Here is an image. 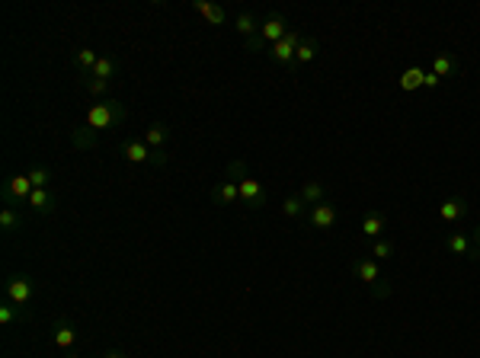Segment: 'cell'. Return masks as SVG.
<instances>
[{"label": "cell", "instance_id": "7c38bea8", "mask_svg": "<svg viewBox=\"0 0 480 358\" xmlns=\"http://www.w3.org/2000/svg\"><path fill=\"white\" fill-rule=\"evenodd\" d=\"M445 247L452 249L455 256H464V259H477V249H474V240L467 234H461V230H455V234L445 237Z\"/></svg>", "mask_w": 480, "mask_h": 358}, {"label": "cell", "instance_id": "44dd1931", "mask_svg": "<svg viewBox=\"0 0 480 358\" xmlns=\"http://www.w3.org/2000/svg\"><path fill=\"white\" fill-rule=\"evenodd\" d=\"M298 195H301V199H304V205H307V208L327 199V195H324V186H320L317 179H307L304 186H301V192H298Z\"/></svg>", "mask_w": 480, "mask_h": 358}, {"label": "cell", "instance_id": "7402d4cb", "mask_svg": "<svg viewBox=\"0 0 480 358\" xmlns=\"http://www.w3.org/2000/svg\"><path fill=\"white\" fill-rule=\"evenodd\" d=\"M26 317H29V314L20 307V304H13V301H7L4 307H0V323H4V326H13L16 320H26Z\"/></svg>", "mask_w": 480, "mask_h": 358}, {"label": "cell", "instance_id": "1f68e13d", "mask_svg": "<svg viewBox=\"0 0 480 358\" xmlns=\"http://www.w3.org/2000/svg\"><path fill=\"white\" fill-rule=\"evenodd\" d=\"M471 240H474V249H477V256H480V224H477V228H474Z\"/></svg>", "mask_w": 480, "mask_h": 358}, {"label": "cell", "instance_id": "4dcf8cb0", "mask_svg": "<svg viewBox=\"0 0 480 358\" xmlns=\"http://www.w3.org/2000/svg\"><path fill=\"white\" fill-rule=\"evenodd\" d=\"M438 83H442V77H436L432 70H429V74H423V87H426V90H436Z\"/></svg>", "mask_w": 480, "mask_h": 358}, {"label": "cell", "instance_id": "cb8c5ba5", "mask_svg": "<svg viewBox=\"0 0 480 358\" xmlns=\"http://www.w3.org/2000/svg\"><path fill=\"white\" fill-rule=\"evenodd\" d=\"M97 61H99V55L93 49H87V45H84V49H77V68H80V74H84V77L97 68Z\"/></svg>", "mask_w": 480, "mask_h": 358}, {"label": "cell", "instance_id": "8992f818", "mask_svg": "<svg viewBox=\"0 0 480 358\" xmlns=\"http://www.w3.org/2000/svg\"><path fill=\"white\" fill-rule=\"evenodd\" d=\"M336 218H340V211H336V205L327 199L307 208V224H311L314 230H330L336 224Z\"/></svg>", "mask_w": 480, "mask_h": 358}, {"label": "cell", "instance_id": "ba28073f", "mask_svg": "<svg viewBox=\"0 0 480 358\" xmlns=\"http://www.w3.org/2000/svg\"><path fill=\"white\" fill-rule=\"evenodd\" d=\"M288 35V20L282 13H269L263 23H259V39L269 42V45H276V42H282Z\"/></svg>", "mask_w": 480, "mask_h": 358}, {"label": "cell", "instance_id": "ac0fdd59", "mask_svg": "<svg viewBox=\"0 0 480 358\" xmlns=\"http://www.w3.org/2000/svg\"><path fill=\"white\" fill-rule=\"evenodd\" d=\"M455 70H458V61H455V55H448V51H436V58H432V74L436 77H452Z\"/></svg>", "mask_w": 480, "mask_h": 358}, {"label": "cell", "instance_id": "7a4b0ae2", "mask_svg": "<svg viewBox=\"0 0 480 358\" xmlns=\"http://www.w3.org/2000/svg\"><path fill=\"white\" fill-rule=\"evenodd\" d=\"M228 176L237 179V192H240V202L244 205H250L253 211H259V208L266 205V189L259 179H253L250 173H247L244 160H234V163L228 166Z\"/></svg>", "mask_w": 480, "mask_h": 358}, {"label": "cell", "instance_id": "6da1fadb", "mask_svg": "<svg viewBox=\"0 0 480 358\" xmlns=\"http://www.w3.org/2000/svg\"><path fill=\"white\" fill-rule=\"evenodd\" d=\"M125 116H128V109L122 103H97L84 116V128L74 131V144L77 147H90V141H93L90 135L112 128V125H118V122H125Z\"/></svg>", "mask_w": 480, "mask_h": 358}, {"label": "cell", "instance_id": "9c48e42d", "mask_svg": "<svg viewBox=\"0 0 480 358\" xmlns=\"http://www.w3.org/2000/svg\"><path fill=\"white\" fill-rule=\"evenodd\" d=\"M32 278L29 276H10L7 278V301L20 304V307H26L29 301H32Z\"/></svg>", "mask_w": 480, "mask_h": 358}, {"label": "cell", "instance_id": "277c9868", "mask_svg": "<svg viewBox=\"0 0 480 358\" xmlns=\"http://www.w3.org/2000/svg\"><path fill=\"white\" fill-rule=\"evenodd\" d=\"M298 45H301L298 29H288L285 39L276 42V45H269V49H266V55H269L276 64H285V68L292 70V68H295V51H298Z\"/></svg>", "mask_w": 480, "mask_h": 358}, {"label": "cell", "instance_id": "9a60e30c", "mask_svg": "<svg viewBox=\"0 0 480 358\" xmlns=\"http://www.w3.org/2000/svg\"><path fill=\"white\" fill-rule=\"evenodd\" d=\"M26 205L32 208L35 214H51L55 211V205H58V199L49 192V189H32V195H29Z\"/></svg>", "mask_w": 480, "mask_h": 358}, {"label": "cell", "instance_id": "4fadbf2b", "mask_svg": "<svg viewBox=\"0 0 480 358\" xmlns=\"http://www.w3.org/2000/svg\"><path fill=\"white\" fill-rule=\"evenodd\" d=\"M167 135H170V128H167V125H164V122H154L151 128L144 131V138H141V141H144V144L151 147V151H157V154H167Z\"/></svg>", "mask_w": 480, "mask_h": 358}, {"label": "cell", "instance_id": "d6986e66", "mask_svg": "<svg viewBox=\"0 0 480 358\" xmlns=\"http://www.w3.org/2000/svg\"><path fill=\"white\" fill-rule=\"evenodd\" d=\"M362 234L369 237V240H378V237L384 234V214H378V211L365 214L362 218Z\"/></svg>", "mask_w": 480, "mask_h": 358}, {"label": "cell", "instance_id": "8fae6325", "mask_svg": "<svg viewBox=\"0 0 480 358\" xmlns=\"http://www.w3.org/2000/svg\"><path fill=\"white\" fill-rule=\"evenodd\" d=\"M192 10L199 16H205V20H209V26H224V23H228L224 7H218V4H211V0H192Z\"/></svg>", "mask_w": 480, "mask_h": 358}, {"label": "cell", "instance_id": "d6a6232c", "mask_svg": "<svg viewBox=\"0 0 480 358\" xmlns=\"http://www.w3.org/2000/svg\"><path fill=\"white\" fill-rule=\"evenodd\" d=\"M103 358H125V352H116V349H109Z\"/></svg>", "mask_w": 480, "mask_h": 358}, {"label": "cell", "instance_id": "ffe728a7", "mask_svg": "<svg viewBox=\"0 0 480 358\" xmlns=\"http://www.w3.org/2000/svg\"><path fill=\"white\" fill-rule=\"evenodd\" d=\"M74 342H77V330L70 323H55V345L58 349H74Z\"/></svg>", "mask_w": 480, "mask_h": 358}, {"label": "cell", "instance_id": "4316f807", "mask_svg": "<svg viewBox=\"0 0 480 358\" xmlns=\"http://www.w3.org/2000/svg\"><path fill=\"white\" fill-rule=\"evenodd\" d=\"M282 211H285V218H301V214H304V199H301L298 192L288 195V199L282 202Z\"/></svg>", "mask_w": 480, "mask_h": 358}, {"label": "cell", "instance_id": "3957f363", "mask_svg": "<svg viewBox=\"0 0 480 358\" xmlns=\"http://www.w3.org/2000/svg\"><path fill=\"white\" fill-rule=\"evenodd\" d=\"M352 268H355V276H359V278H362V282L371 288V295L384 297V295L390 291L388 285L381 282V272H378V262H375V259H369V256H359V259L352 262Z\"/></svg>", "mask_w": 480, "mask_h": 358}, {"label": "cell", "instance_id": "e0dca14e", "mask_svg": "<svg viewBox=\"0 0 480 358\" xmlns=\"http://www.w3.org/2000/svg\"><path fill=\"white\" fill-rule=\"evenodd\" d=\"M234 29H237V32H240V35H244L247 42L259 39V20H257V16H253V13H247V10H244V13H237Z\"/></svg>", "mask_w": 480, "mask_h": 358}, {"label": "cell", "instance_id": "2e32d148", "mask_svg": "<svg viewBox=\"0 0 480 358\" xmlns=\"http://www.w3.org/2000/svg\"><path fill=\"white\" fill-rule=\"evenodd\" d=\"M317 51H320V42H317V39H301L298 51H295V68H292V74H295L298 68H304V64H311L314 58H317Z\"/></svg>", "mask_w": 480, "mask_h": 358}, {"label": "cell", "instance_id": "603a6c76", "mask_svg": "<svg viewBox=\"0 0 480 358\" xmlns=\"http://www.w3.org/2000/svg\"><path fill=\"white\" fill-rule=\"evenodd\" d=\"M20 224H23V211H20V208L4 205V211H0V228H4V230L10 234V230H16Z\"/></svg>", "mask_w": 480, "mask_h": 358}, {"label": "cell", "instance_id": "f546056e", "mask_svg": "<svg viewBox=\"0 0 480 358\" xmlns=\"http://www.w3.org/2000/svg\"><path fill=\"white\" fill-rule=\"evenodd\" d=\"M84 87L90 90L93 97H103L106 90H109V80H99V77H90V74H87V77H84Z\"/></svg>", "mask_w": 480, "mask_h": 358}, {"label": "cell", "instance_id": "5bb4252c", "mask_svg": "<svg viewBox=\"0 0 480 358\" xmlns=\"http://www.w3.org/2000/svg\"><path fill=\"white\" fill-rule=\"evenodd\" d=\"M467 214V202L461 199V195H452V199H445L442 205H438V218L445 221V224H452V221H461Z\"/></svg>", "mask_w": 480, "mask_h": 358}, {"label": "cell", "instance_id": "5b68a950", "mask_svg": "<svg viewBox=\"0 0 480 358\" xmlns=\"http://www.w3.org/2000/svg\"><path fill=\"white\" fill-rule=\"evenodd\" d=\"M122 157H125L128 163H167V154L151 151L141 138L125 141V144H122Z\"/></svg>", "mask_w": 480, "mask_h": 358}, {"label": "cell", "instance_id": "484cf974", "mask_svg": "<svg viewBox=\"0 0 480 358\" xmlns=\"http://www.w3.org/2000/svg\"><path fill=\"white\" fill-rule=\"evenodd\" d=\"M26 176H29V183H32V189H49V183H51V170H45V166H32Z\"/></svg>", "mask_w": 480, "mask_h": 358}, {"label": "cell", "instance_id": "83f0119b", "mask_svg": "<svg viewBox=\"0 0 480 358\" xmlns=\"http://www.w3.org/2000/svg\"><path fill=\"white\" fill-rule=\"evenodd\" d=\"M371 256H375V262H378V259H390V256H394V243L384 240V237L371 240Z\"/></svg>", "mask_w": 480, "mask_h": 358}, {"label": "cell", "instance_id": "f1b7e54d", "mask_svg": "<svg viewBox=\"0 0 480 358\" xmlns=\"http://www.w3.org/2000/svg\"><path fill=\"white\" fill-rule=\"evenodd\" d=\"M423 74L426 70H419V68H410L404 77H400V87L404 90H413V87H423Z\"/></svg>", "mask_w": 480, "mask_h": 358}, {"label": "cell", "instance_id": "52a82bcc", "mask_svg": "<svg viewBox=\"0 0 480 358\" xmlns=\"http://www.w3.org/2000/svg\"><path fill=\"white\" fill-rule=\"evenodd\" d=\"M29 195H32V183H29V176H10V179H7V189H4V202H7L10 208L26 205Z\"/></svg>", "mask_w": 480, "mask_h": 358}, {"label": "cell", "instance_id": "d4e9b609", "mask_svg": "<svg viewBox=\"0 0 480 358\" xmlns=\"http://www.w3.org/2000/svg\"><path fill=\"white\" fill-rule=\"evenodd\" d=\"M116 74V58L112 55H99L97 68L90 70V77H99V80H109V77Z\"/></svg>", "mask_w": 480, "mask_h": 358}, {"label": "cell", "instance_id": "30bf717a", "mask_svg": "<svg viewBox=\"0 0 480 358\" xmlns=\"http://www.w3.org/2000/svg\"><path fill=\"white\" fill-rule=\"evenodd\" d=\"M211 202H215V205H234V202H240V192H237V179L224 176L221 183L211 189Z\"/></svg>", "mask_w": 480, "mask_h": 358}]
</instances>
